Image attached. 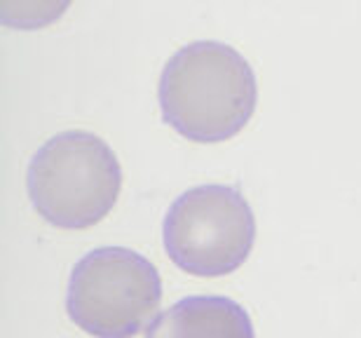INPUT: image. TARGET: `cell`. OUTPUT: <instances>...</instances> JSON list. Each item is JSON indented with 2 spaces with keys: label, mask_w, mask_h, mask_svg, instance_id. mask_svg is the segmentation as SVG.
I'll list each match as a JSON object with an SVG mask.
<instances>
[{
  "label": "cell",
  "mask_w": 361,
  "mask_h": 338,
  "mask_svg": "<svg viewBox=\"0 0 361 338\" xmlns=\"http://www.w3.org/2000/svg\"><path fill=\"white\" fill-rule=\"evenodd\" d=\"M157 99L164 122L180 136L219 143L247 127L256 111L258 85L251 64L235 47L197 40L164 64Z\"/></svg>",
  "instance_id": "cell-1"
},
{
  "label": "cell",
  "mask_w": 361,
  "mask_h": 338,
  "mask_svg": "<svg viewBox=\"0 0 361 338\" xmlns=\"http://www.w3.org/2000/svg\"><path fill=\"white\" fill-rule=\"evenodd\" d=\"M26 188L45 221L56 228L82 230L111 214L120 198L122 169L101 136L68 129L38 148L28 164Z\"/></svg>",
  "instance_id": "cell-2"
},
{
  "label": "cell",
  "mask_w": 361,
  "mask_h": 338,
  "mask_svg": "<svg viewBox=\"0 0 361 338\" xmlns=\"http://www.w3.org/2000/svg\"><path fill=\"white\" fill-rule=\"evenodd\" d=\"M162 301L160 272L127 247L90 251L71 272V320L94 338H134L155 320Z\"/></svg>",
  "instance_id": "cell-3"
},
{
  "label": "cell",
  "mask_w": 361,
  "mask_h": 338,
  "mask_svg": "<svg viewBox=\"0 0 361 338\" xmlns=\"http://www.w3.org/2000/svg\"><path fill=\"white\" fill-rule=\"evenodd\" d=\"M164 251L188 275L221 277L247 261L256 219L233 186H197L174 200L164 217Z\"/></svg>",
  "instance_id": "cell-4"
},
{
  "label": "cell",
  "mask_w": 361,
  "mask_h": 338,
  "mask_svg": "<svg viewBox=\"0 0 361 338\" xmlns=\"http://www.w3.org/2000/svg\"><path fill=\"white\" fill-rule=\"evenodd\" d=\"M146 338H256L247 310L223 296H188L150 322Z\"/></svg>",
  "instance_id": "cell-5"
}]
</instances>
